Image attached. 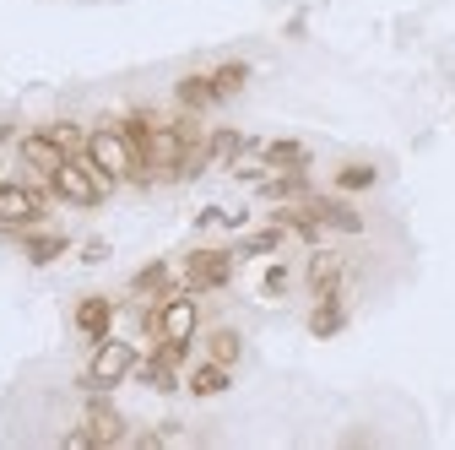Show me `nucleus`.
Returning a JSON list of instances; mask_svg holds the SVG:
<instances>
[{
    "label": "nucleus",
    "instance_id": "nucleus-1",
    "mask_svg": "<svg viewBox=\"0 0 455 450\" xmlns=\"http://www.w3.org/2000/svg\"><path fill=\"white\" fill-rule=\"evenodd\" d=\"M87 163L98 168L103 180H114V185H141V163H136V152H131L120 120L92 125V136H87Z\"/></svg>",
    "mask_w": 455,
    "mask_h": 450
},
{
    "label": "nucleus",
    "instance_id": "nucleus-2",
    "mask_svg": "<svg viewBox=\"0 0 455 450\" xmlns=\"http://www.w3.org/2000/svg\"><path fill=\"white\" fill-rule=\"evenodd\" d=\"M136 348L125 342V336H103V342H92V358H87V369L76 374V385L82 390H114V385H125L131 374H136Z\"/></svg>",
    "mask_w": 455,
    "mask_h": 450
},
{
    "label": "nucleus",
    "instance_id": "nucleus-3",
    "mask_svg": "<svg viewBox=\"0 0 455 450\" xmlns=\"http://www.w3.org/2000/svg\"><path fill=\"white\" fill-rule=\"evenodd\" d=\"M49 190L60 196L66 206H103V201H108V190H114V180H103L87 157H66L60 168H54Z\"/></svg>",
    "mask_w": 455,
    "mask_h": 450
},
{
    "label": "nucleus",
    "instance_id": "nucleus-4",
    "mask_svg": "<svg viewBox=\"0 0 455 450\" xmlns=\"http://www.w3.org/2000/svg\"><path fill=\"white\" fill-rule=\"evenodd\" d=\"M17 157H22V185H33V190L54 196V190H49V180H54V168L66 163V152L49 141V131H28V136H17Z\"/></svg>",
    "mask_w": 455,
    "mask_h": 450
},
{
    "label": "nucleus",
    "instance_id": "nucleus-5",
    "mask_svg": "<svg viewBox=\"0 0 455 450\" xmlns=\"http://www.w3.org/2000/svg\"><path fill=\"white\" fill-rule=\"evenodd\" d=\"M234 250H190L185 255V293H217V288H228L234 283Z\"/></svg>",
    "mask_w": 455,
    "mask_h": 450
},
{
    "label": "nucleus",
    "instance_id": "nucleus-6",
    "mask_svg": "<svg viewBox=\"0 0 455 450\" xmlns=\"http://www.w3.org/2000/svg\"><path fill=\"white\" fill-rule=\"evenodd\" d=\"M44 190L22 185V180H0V229H28V222L44 217Z\"/></svg>",
    "mask_w": 455,
    "mask_h": 450
},
{
    "label": "nucleus",
    "instance_id": "nucleus-7",
    "mask_svg": "<svg viewBox=\"0 0 455 450\" xmlns=\"http://www.w3.org/2000/svg\"><path fill=\"white\" fill-rule=\"evenodd\" d=\"M196 325H201L196 293H168L157 304V336H168V342H196Z\"/></svg>",
    "mask_w": 455,
    "mask_h": 450
},
{
    "label": "nucleus",
    "instance_id": "nucleus-8",
    "mask_svg": "<svg viewBox=\"0 0 455 450\" xmlns=\"http://www.w3.org/2000/svg\"><path fill=\"white\" fill-rule=\"evenodd\" d=\"M82 423H87V434H92V445H120L125 439V413L114 407L103 390H92L87 397V407H82Z\"/></svg>",
    "mask_w": 455,
    "mask_h": 450
},
{
    "label": "nucleus",
    "instance_id": "nucleus-9",
    "mask_svg": "<svg viewBox=\"0 0 455 450\" xmlns=\"http://www.w3.org/2000/svg\"><path fill=\"white\" fill-rule=\"evenodd\" d=\"M341 271H347V261H341L336 250H325V245H315L304 283H309V293H315V299H341Z\"/></svg>",
    "mask_w": 455,
    "mask_h": 450
},
{
    "label": "nucleus",
    "instance_id": "nucleus-10",
    "mask_svg": "<svg viewBox=\"0 0 455 450\" xmlns=\"http://www.w3.org/2000/svg\"><path fill=\"white\" fill-rule=\"evenodd\" d=\"M114 315H120V309H114V299H108V293H87V299L76 304V315H71V320H76V331L87 336V342H103V336L114 331Z\"/></svg>",
    "mask_w": 455,
    "mask_h": 450
},
{
    "label": "nucleus",
    "instance_id": "nucleus-11",
    "mask_svg": "<svg viewBox=\"0 0 455 450\" xmlns=\"http://www.w3.org/2000/svg\"><path fill=\"white\" fill-rule=\"evenodd\" d=\"M304 201L315 206V217L325 222L331 234H363V217H358V212H353L347 201H336V196H315V190H309Z\"/></svg>",
    "mask_w": 455,
    "mask_h": 450
},
{
    "label": "nucleus",
    "instance_id": "nucleus-12",
    "mask_svg": "<svg viewBox=\"0 0 455 450\" xmlns=\"http://www.w3.org/2000/svg\"><path fill=\"white\" fill-rule=\"evenodd\" d=\"M255 196H260V201H276V206H282V201H304V196H309V180H304V168H276L271 180L255 185Z\"/></svg>",
    "mask_w": 455,
    "mask_h": 450
},
{
    "label": "nucleus",
    "instance_id": "nucleus-13",
    "mask_svg": "<svg viewBox=\"0 0 455 450\" xmlns=\"http://www.w3.org/2000/svg\"><path fill=\"white\" fill-rule=\"evenodd\" d=\"M174 103H180V108H190V115H201V108H212V103H217L212 71H190V76H180V82H174Z\"/></svg>",
    "mask_w": 455,
    "mask_h": 450
},
{
    "label": "nucleus",
    "instance_id": "nucleus-14",
    "mask_svg": "<svg viewBox=\"0 0 455 450\" xmlns=\"http://www.w3.org/2000/svg\"><path fill=\"white\" fill-rule=\"evenodd\" d=\"M131 293L136 299H168V293H174V271H168V261H147L131 277Z\"/></svg>",
    "mask_w": 455,
    "mask_h": 450
},
{
    "label": "nucleus",
    "instance_id": "nucleus-15",
    "mask_svg": "<svg viewBox=\"0 0 455 450\" xmlns=\"http://www.w3.org/2000/svg\"><path fill=\"white\" fill-rule=\"evenodd\" d=\"M260 163L266 168H309V147L299 136H276V141H260Z\"/></svg>",
    "mask_w": 455,
    "mask_h": 450
},
{
    "label": "nucleus",
    "instance_id": "nucleus-16",
    "mask_svg": "<svg viewBox=\"0 0 455 450\" xmlns=\"http://www.w3.org/2000/svg\"><path fill=\"white\" fill-rule=\"evenodd\" d=\"M228 385H234V369L217 364V358H206V364L190 369V397H222Z\"/></svg>",
    "mask_w": 455,
    "mask_h": 450
},
{
    "label": "nucleus",
    "instance_id": "nucleus-17",
    "mask_svg": "<svg viewBox=\"0 0 455 450\" xmlns=\"http://www.w3.org/2000/svg\"><path fill=\"white\" fill-rule=\"evenodd\" d=\"M341 325H347V309H341V299H315V315H309V336H315V342H331V336H341Z\"/></svg>",
    "mask_w": 455,
    "mask_h": 450
},
{
    "label": "nucleus",
    "instance_id": "nucleus-18",
    "mask_svg": "<svg viewBox=\"0 0 455 450\" xmlns=\"http://www.w3.org/2000/svg\"><path fill=\"white\" fill-rule=\"evenodd\" d=\"M44 131H49V141L60 147L66 157H87V136H92L87 125H76V120H49Z\"/></svg>",
    "mask_w": 455,
    "mask_h": 450
},
{
    "label": "nucleus",
    "instance_id": "nucleus-19",
    "mask_svg": "<svg viewBox=\"0 0 455 450\" xmlns=\"http://www.w3.org/2000/svg\"><path fill=\"white\" fill-rule=\"evenodd\" d=\"M22 250H28V266H49L71 250V239L66 234H22Z\"/></svg>",
    "mask_w": 455,
    "mask_h": 450
},
{
    "label": "nucleus",
    "instance_id": "nucleus-20",
    "mask_svg": "<svg viewBox=\"0 0 455 450\" xmlns=\"http://www.w3.org/2000/svg\"><path fill=\"white\" fill-rule=\"evenodd\" d=\"M206 358H217V364H228V369H234V364L244 358V336H239L234 325H217V331L206 336Z\"/></svg>",
    "mask_w": 455,
    "mask_h": 450
},
{
    "label": "nucleus",
    "instance_id": "nucleus-21",
    "mask_svg": "<svg viewBox=\"0 0 455 450\" xmlns=\"http://www.w3.org/2000/svg\"><path fill=\"white\" fill-rule=\"evenodd\" d=\"M331 185H336L341 196H358V190H374V185H379V168H374V163H341Z\"/></svg>",
    "mask_w": 455,
    "mask_h": 450
},
{
    "label": "nucleus",
    "instance_id": "nucleus-22",
    "mask_svg": "<svg viewBox=\"0 0 455 450\" xmlns=\"http://www.w3.org/2000/svg\"><path fill=\"white\" fill-rule=\"evenodd\" d=\"M212 87H217V103L239 98V92L250 87V66H244V60H222V66L212 71Z\"/></svg>",
    "mask_w": 455,
    "mask_h": 450
},
{
    "label": "nucleus",
    "instance_id": "nucleus-23",
    "mask_svg": "<svg viewBox=\"0 0 455 450\" xmlns=\"http://www.w3.org/2000/svg\"><path fill=\"white\" fill-rule=\"evenodd\" d=\"M282 239H288V229H282V222H266V229H255L234 255H244V261H260V255H276L282 250Z\"/></svg>",
    "mask_w": 455,
    "mask_h": 450
},
{
    "label": "nucleus",
    "instance_id": "nucleus-24",
    "mask_svg": "<svg viewBox=\"0 0 455 450\" xmlns=\"http://www.w3.org/2000/svg\"><path fill=\"white\" fill-rule=\"evenodd\" d=\"M136 380H141V385H152V390H163V397H168V390H174V385H180V374H174V364H163L157 353H147V358H136Z\"/></svg>",
    "mask_w": 455,
    "mask_h": 450
},
{
    "label": "nucleus",
    "instance_id": "nucleus-25",
    "mask_svg": "<svg viewBox=\"0 0 455 450\" xmlns=\"http://www.w3.org/2000/svg\"><path fill=\"white\" fill-rule=\"evenodd\" d=\"M288 288H293V271L282 266V261H276V266H266V277H260V293H266V299H282Z\"/></svg>",
    "mask_w": 455,
    "mask_h": 450
},
{
    "label": "nucleus",
    "instance_id": "nucleus-26",
    "mask_svg": "<svg viewBox=\"0 0 455 450\" xmlns=\"http://www.w3.org/2000/svg\"><path fill=\"white\" fill-rule=\"evenodd\" d=\"M196 229H228V212L222 206H201L196 212Z\"/></svg>",
    "mask_w": 455,
    "mask_h": 450
},
{
    "label": "nucleus",
    "instance_id": "nucleus-27",
    "mask_svg": "<svg viewBox=\"0 0 455 450\" xmlns=\"http://www.w3.org/2000/svg\"><path fill=\"white\" fill-rule=\"evenodd\" d=\"M60 445H66V450H92V434H87V423H82V429H71V434H60Z\"/></svg>",
    "mask_w": 455,
    "mask_h": 450
},
{
    "label": "nucleus",
    "instance_id": "nucleus-28",
    "mask_svg": "<svg viewBox=\"0 0 455 450\" xmlns=\"http://www.w3.org/2000/svg\"><path fill=\"white\" fill-rule=\"evenodd\" d=\"M82 261H87V266H98V261H108V245H103V239H92V245H82Z\"/></svg>",
    "mask_w": 455,
    "mask_h": 450
},
{
    "label": "nucleus",
    "instance_id": "nucleus-29",
    "mask_svg": "<svg viewBox=\"0 0 455 450\" xmlns=\"http://www.w3.org/2000/svg\"><path fill=\"white\" fill-rule=\"evenodd\" d=\"M6 141H17V125H12V120H0V147H6Z\"/></svg>",
    "mask_w": 455,
    "mask_h": 450
}]
</instances>
